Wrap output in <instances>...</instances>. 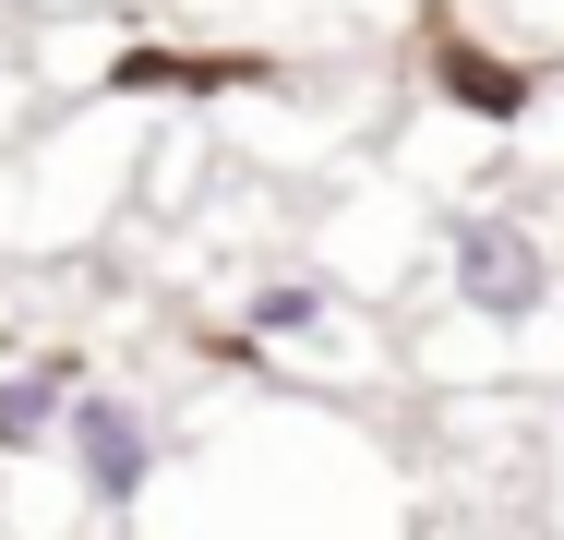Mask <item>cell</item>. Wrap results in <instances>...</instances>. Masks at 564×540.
<instances>
[{
  "label": "cell",
  "mask_w": 564,
  "mask_h": 540,
  "mask_svg": "<svg viewBox=\"0 0 564 540\" xmlns=\"http://www.w3.org/2000/svg\"><path fill=\"white\" fill-rule=\"evenodd\" d=\"M73 397H85V372L48 348V360H12L0 372V456H48L61 421H73Z\"/></svg>",
  "instance_id": "4"
},
{
  "label": "cell",
  "mask_w": 564,
  "mask_h": 540,
  "mask_svg": "<svg viewBox=\"0 0 564 540\" xmlns=\"http://www.w3.org/2000/svg\"><path fill=\"white\" fill-rule=\"evenodd\" d=\"M61 456H73V493L97 517H132L144 480H156V456H169V432H156V409H132V397H73Z\"/></svg>",
  "instance_id": "3"
},
{
  "label": "cell",
  "mask_w": 564,
  "mask_h": 540,
  "mask_svg": "<svg viewBox=\"0 0 564 540\" xmlns=\"http://www.w3.org/2000/svg\"><path fill=\"white\" fill-rule=\"evenodd\" d=\"M337 324H348V313H337L325 277H264V289L240 301V336H228V348H325Z\"/></svg>",
  "instance_id": "5"
},
{
  "label": "cell",
  "mask_w": 564,
  "mask_h": 540,
  "mask_svg": "<svg viewBox=\"0 0 564 540\" xmlns=\"http://www.w3.org/2000/svg\"><path fill=\"white\" fill-rule=\"evenodd\" d=\"M445 301H456V324H480V336H541L553 301H564L553 216H529V205H456L445 216Z\"/></svg>",
  "instance_id": "1"
},
{
  "label": "cell",
  "mask_w": 564,
  "mask_h": 540,
  "mask_svg": "<svg viewBox=\"0 0 564 540\" xmlns=\"http://www.w3.org/2000/svg\"><path fill=\"white\" fill-rule=\"evenodd\" d=\"M517 144H529L541 169H564V61L541 73V97H529V120H517Z\"/></svg>",
  "instance_id": "6"
},
{
  "label": "cell",
  "mask_w": 564,
  "mask_h": 540,
  "mask_svg": "<svg viewBox=\"0 0 564 540\" xmlns=\"http://www.w3.org/2000/svg\"><path fill=\"white\" fill-rule=\"evenodd\" d=\"M421 73H433V97L456 108V132H505L517 144V120H529V97H541V48H505V36H480V24H456V12H433L421 24Z\"/></svg>",
  "instance_id": "2"
},
{
  "label": "cell",
  "mask_w": 564,
  "mask_h": 540,
  "mask_svg": "<svg viewBox=\"0 0 564 540\" xmlns=\"http://www.w3.org/2000/svg\"><path fill=\"white\" fill-rule=\"evenodd\" d=\"M517 12V48H541V61H564V0H505Z\"/></svg>",
  "instance_id": "7"
}]
</instances>
